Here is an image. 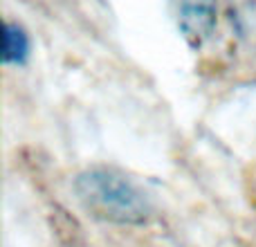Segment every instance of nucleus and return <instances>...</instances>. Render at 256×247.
Instances as JSON below:
<instances>
[{
  "mask_svg": "<svg viewBox=\"0 0 256 247\" xmlns=\"http://www.w3.org/2000/svg\"><path fill=\"white\" fill-rule=\"evenodd\" d=\"M74 194L94 220L137 227L146 225L153 216L148 198L128 178L110 168L94 166L79 173L74 180Z\"/></svg>",
  "mask_w": 256,
  "mask_h": 247,
  "instance_id": "nucleus-1",
  "label": "nucleus"
},
{
  "mask_svg": "<svg viewBox=\"0 0 256 247\" xmlns=\"http://www.w3.org/2000/svg\"><path fill=\"white\" fill-rule=\"evenodd\" d=\"M178 27L194 48L212 38L216 30L218 0H173Z\"/></svg>",
  "mask_w": 256,
  "mask_h": 247,
  "instance_id": "nucleus-2",
  "label": "nucleus"
},
{
  "mask_svg": "<svg viewBox=\"0 0 256 247\" xmlns=\"http://www.w3.org/2000/svg\"><path fill=\"white\" fill-rule=\"evenodd\" d=\"M30 36L18 22H4L2 30V63L4 66H22L30 56Z\"/></svg>",
  "mask_w": 256,
  "mask_h": 247,
  "instance_id": "nucleus-3",
  "label": "nucleus"
}]
</instances>
